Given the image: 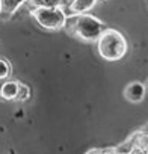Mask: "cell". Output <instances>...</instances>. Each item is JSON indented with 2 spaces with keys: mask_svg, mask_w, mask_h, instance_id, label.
<instances>
[{
  "mask_svg": "<svg viewBox=\"0 0 148 154\" xmlns=\"http://www.w3.org/2000/svg\"><path fill=\"white\" fill-rule=\"evenodd\" d=\"M63 29H66L69 35L79 38L80 41L92 44L97 42L100 35L106 29V24L100 18L91 15L89 12L71 14L69 17H66V23Z\"/></svg>",
  "mask_w": 148,
  "mask_h": 154,
  "instance_id": "1",
  "label": "cell"
},
{
  "mask_svg": "<svg viewBox=\"0 0 148 154\" xmlns=\"http://www.w3.org/2000/svg\"><path fill=\"white\" fill-rule=\"evenodd\" d=\"M97 51L98 54L109 62H115L122 59L127 54L128 44L125 36L116 29H104L100 38L97 39Z\"/></svg>",
  "mask_w": 148,
  "mask_h": 154,
  "instance_id": "2",
  "label": "cell"
},
{
  "mask_svg": "<svg viewBox=\"0 0 148 154\" xmlns=\"http://www.w3.org/2000/svg\"><path fill=\"white\" fill-rule=\"evenodd\" d=\"M30 17L35 20V23L48 30V32H57L65 27L66 23V12L63 11V6L56 8H30L29 9Z\"/></svg>",
  "mask_w": 148,
  "mask_h": 154,
  "instance_id": "3",
  "label": "cell"
},
{
  "mask_svg": "<svg viewBox=\"0 0 148 154\" xmlns=\"http://www.w3.org/2000/svg\"><path fill=\"white\" fill-rule=\"evenodd\" d=\"M145 94H146V88L142 82H131L125 86L124 89V98L133 104H137L140 103L143 98H145Z\"/></svg>",
  "mask_w": 148,
  "mask_h": 154,
  "instance_id": "4",
  "label": "cell"
},
{
  "mask_svg": "<svg viewBox=\"0 0 148 154\" xmlns=\"http://www.w3.org/2000/svg\"><path fill=\"white\" fill-rule=\"evenodd\" d=\"M18 94V82L17 80H5L0 85V98L5 101H15Z\"/></svg>",
  "mask_w": 148,
  "mask_h": 154,
  "instance_id": "5",
  "label": "cell"
},
{
  "mask_svg": "<svg viewBox=\"0 0 148 154\" xmlns=\"http://www.w3.org/2000/svg\"><path fill=\"white\" fill-rule=\"evenodd\" d=\"M98 0H72L68 9L71 14H86L97 5Z\"/></svg>",
  "mask_w": 148,
  "mask_h": 154,
  "instance_id": "6",
  "label": "cell"
},
{
  "mask_svg": "<svg viewBox=\"0 0 148 154\" xmlns=\"http://www.w3.org/2000/svg\"><path fill=\"white\" fill-rule=\"evenodd\" d=\"M130 137H131V142H133L134 149L148 151V131L139 130V131H134Z\"/></svg>",
  "mask_w": 148,
  "mask_h": 154,
  "instance_id": "7",
  "label": "cell"
},
{
  "mask_svg": "<svg viewBox=\"0 0 148 154\" xmlns=\"http://www.w3.org/2000/svg\"><path fill=\"white\" fill-rule=\"evenodd\" d=\"M27 0H2V14H15Z\"/></svg>",
  "mask_w": 148,
  "mask_h": 154,
  "instance_id": "8",
  "label": "cell"
},
{
  "mask_svg": "<svg viewBox=\"0 0 148 154\" xmlns=\"http://www.w3.org/2000/svg\"><path fill=\"white\" fill-rule=\"evenodd\" d=\"M30 8H56L63 6L66 0H27Z\"/></svg>",
  "mask_w": 148,
  "mask_h": 154,
  "instance_id": "9",
  "label": "cell"
},
{
  "mask_svg": "<svg viewBox=\"0 0 148 154\" xmlns=\"http://www.w3.org/2000/svg\"><path fill=\"white\" fill-rule=\"evenodd\" d=\"M12 74V66L9 63V60L0 57V80H6L9 79Z\"/></svg>",
  "mask_w": 148,
  "mask_h": 154,
  "instance_id": "10",
  "label": "cell"
},
{
  "mask_svg": "<svg viewBox=\"0 0 148 154\" xmlns=\"http://www.w3.org/2000/svg\"><path fill=\"white\" fill-rule=\"evenodd\" d=\"M29 98H30V88H29L27 85H24V83L18 82V94H17L15 101L23 103V101H27Z\"/></svg>",
  "mask_w": 148,
  "mask_h": 154,
  "instance_id": "11",
  "label": "cell"
},
{
  "mask_svg": "<svg viewBox=\"0 0 148 154\" xmlns=\"http://www.w3.org/2000/svg\"><path fill=\"white\" fill-rule=\"evenodd\" d=\"M103 154H119L116 149H115V146L113 148H104L103 149Z\"/></svg>",
  "mask_w": 148,
  "mask_h": 154,
  "instance_id": "12",
  "label": "cell"
},
{
  "mask_svg": "<svg viewBox=\"0 0 148 154\" xmlns=\"http://www.w3.org/2000/svg\"><path fill=\"white\" fill-rule=\"evenodd\" d=\"M85 154H103V149H100V148H92V149H89V151L85 152Z\"/></svg>",
  "mask_w": 148,
  "mask_h": 154,
  "instance_id": "13",
  "label": "cell"
},
{
  "mask_svg": "<svg viewBox=\"0 0 148 154\" xmlns=\"http://www.w3.org/2000/svg\"><path fill=\"white\" fill-rule=\"evenodd\" d=\"M0 17H2V0H0Z\"/></svg>",
  "mask_w": 148,
  "mask_h": 154,
  "instance_id": "14",
  "label": "cell"
}]
</instances>
